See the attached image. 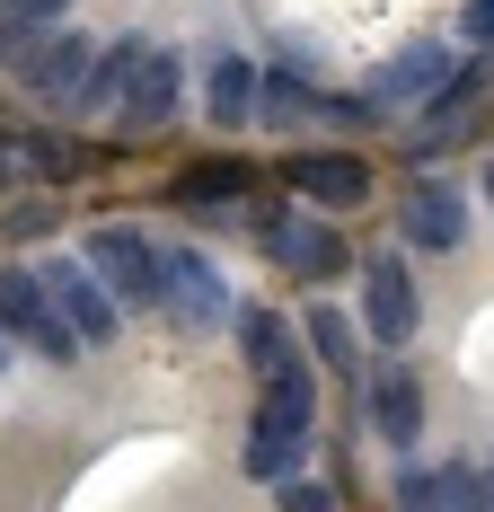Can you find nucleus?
I'll return each mask as SVG.
<instances>
[{"label":"nucleus","instance_id":"f3484780","mask_svg":"<svg viewBox=\"0 0 494 512\" xmlns=\"http://www.w3.org/2000/svg\"><path fill=\"white\" fill-rule=\"evenodd\" d=\"M300 442H309V433H274V424H256V433H247V477H265V486L292 477V468H300Z\"/></svg>","mask_w":494,"mask_h":512},{"label":"nucleus","instance_id":"20e7f679","mask_svg":"<svg viewBox=\"0 0 494 512\" xmlns=\"http://www.w3.org/2000/svg\"><path fill=\"white\" fill-rule=\"evenodd\" d=\"M45 292H53V309L71 318V336H80V345H106V336H115V292L98 283V265H89V256H80V265H53Z\"/></svg>","mask_w":494,"mask_h":512},{"label":"nucleus","instance_id":"dca6fc26","mask_svg":"<svg viewBox=\"0 0 494 512\" xmlns=\"http://www.w3.org/2000/svg\"><path fill=\"white\" fill-rule=\"evenodd\" d=\"M247 80H256V71H247L239 53H221V62H212V80H203V106H212V124H247Z\"/></svg>","mask_w":494,"mask_h":512},{"label":"nucleus","instance_id":"39448f33","mask_svg":"<svg viewBox=\"0 0 494 512\" xmlns=\"http://www.w3.org/2000/svg\"><path fill=\"white\" fill-rule=\"evenodd\" d=\"M362 318H371L380 345H406V336H415V283H406L397 256H371V265H362Z\"/></svg>","mask_w":494,"mask_h":512},{"label":"nucleus","instance_id":"0eeeda50","mask_svg":"<svg viewBox=\"0 0 494 512\" xmlns=\"http://www.w3.org/2000/svg\"><path fill=\"white\" fill-rule=\"evenodd\" d=\"M450 89V53L442 45H406V53H389L380 71H371V106H406V98H442Z\"/></svg>","mask_w":494,"mask_h":512},{"label":"nucleus","instance_id":"f03ea898","mask_svg":"<svg viewBox=\"0 0 494 512\" xmlns=\"http://www.w3.org/2000/svg\"><path fill=\"white\" fill-rule=\"evenodd\" d=\"M89 265L115 292V309H168V248H150L142 230H98L89 239Z\"/></svg>","mask_w":494,"mask_h":512},{"label":"nucleus","instance_id":"412c9836","mask_svg":"<svg viewBox=\"0 0 494 512\" xmlns=\"http://www.w3.org/2000/svg\"><path fill=\"white\" fill-rule=\"evenodd\" d=\"M71 0H0V18H27V27H53Z\"/></svg>","mask_w":494,"mask_h":512},{"label":"nucleus","instance_id":"393cba45","mask_svg":"<svg viewBox=\"0 0 494 512\" xmlns=\"http://www.w3.org/2000/svg\"><path fill=\"white\" fill-rule=\"evenodd\" d=\"M486 195H494V168H486Z\"/></svg>","mask_w":494,"mask_h":512},{"label":"nucleus","instance_id":"6ab92c4d","mask_svg":"<svg viewBox=\"0 0 494 512\" xmlns=\"http://www.w3.org/2000/svg\"><path fill=\"white\" fill-rule=\"evenodd\" d=\"M309 345L353 380V327H345V309H309Z\"/></svg>","mask_w":494,"mask_h":512},{"label":"nucleus","instance_id":"2eb2a0df","mask_svg":"<svg viewBox=\"0 0 494 512\" xmlns=\"http://www.w3.org/2000/svg\"><path fill=\"white\" fill-rule=\"evenodd\" d=\"M239 345H247V371H256V380H274L283 362H300V354H292V336H283V318H274V309H247V318H239Z\"/></svg>","mask_w":494,"mask_h":512},{"label":"nucleus","instance_id":"1a4fd4ad","mask_svg":"<svg viewBox=\"0 0 494 512\" xmlns=\"http://www.w3.org/2000/svg\"><path fill=\"white\" fill-rule=\"evenodd\" d=\"M477 106H486V89H477V80H450L442 98L424 106V124H415V142H406V159H442V151H459V133L477 124Z\"/></svg>","mask_w":494,"mask_h":512},{"label":"nucleus","instance_id":"b1692460","mask_svg":"<svg viewBox=\"0 0 494 512\" xmlns=\"http://www.w3.org/2000/svg\"><path fill=\"white\" fill-rule=\"evenodd\" d=\"M9 345H18V336H9V327H0V371H9Z\"/></svg>","mask_w":494,"mask_h":512},{"label":"nucleus","instance_id":"a211bd4d","mask_svg":"<svg viewBox=\"0 0 494 512\" xmlns=\"http://www.w3.org/2000/svg\"><path fill=\"white\" fill-rule=\"evenodd\" d=\"M230 195H247L239 159H212V168H186V177H177V204H230Z\"/></svg>","mask_w":494,"mask_h":512},{"label":"nucleus","instance_id":"4be33fe9","mask_svg":"<svg viewBox=\"0 0 494 512\" xmlns=\"http://www.w3.org/2000/svg\"><path fill=\"white\" fill-rule=\"evenodd\" d=\"M283 512H336V504H327V486H309V477H292V486H283Z\"/></svg>","mask_w":494,"mask_h":512},{"label":"nucleus","instance_id":"7ed1b4c3","mask_svg":"<svg viewBox=\"0 0 494 512\" xmlns=\"http://www.w3.org/2000/svg\"><path fill=\"white\" fill-rule=\"evenodd\" d=\"M0 327H9L18 345H36L45 362H71V354H89V345L71 336V318L53 309L45 274H27V265H0Z\"/></svg>","mask_w":494,"mask_h":512},{"label":"nucleus","instance_id":"6e6552de","mask_svg":"<svg viewBox=\"0 0 494 512\" xmlns=\"http://www.w3.org/2000/svg\"><path fill=\"white\" fill-rule=\"evenodd\" d=\"M283 177H292L300 195H318V204H336V212H353L362 195H371V168H362L353 151H300L292 168H283Z\"/></svg>","mask_w":494,"mask_h":512},{"label":"nucleus","instance_id":"aec40b11","mask_svg":"<svg viewBox=\"0 0 494 512\" xmlns=\"http://www.w3.org/2000/svg\"><path fill=\"white\" fill-rule=\"evenodd\" d=\"M397 512H450L442 468H397Z\"/></svg>","mask_w":494,"mask_h":512},{"label":"nucleus","instance_id":"f257e3e1","mask_svg":"<svg viewBox=\"0 0 494 512\" xmlns=\"http://www.w3.org/2000/svg\"><path fill=\"white\" fill-rule=\"evenodd\" d=\"M0 71H9L18 89L53 98V106H80V80L98 71V53L80 45V36H62V27H27V18H0Z\"/></svg>","mask_w":494,"mask_h":512},{"label":"nucleus","instance_id":"f8f14e48","mask_svg":"<svg viewBox=\"0 0 494 512\" xmlns=\"http://www.w3.org/2000/svg\"><path fill=\"white\" fill-rule=\"evenodd\" d=\"M168 106H177V62L168 53H142L133 80H124V124H159Z\"/></svg>","mask_w":494,"mask_h":512},{"label":"nucleus","instance_id":"5701e85b","mask_svg":"<svg viewBox=\"0 0 494 512\" xmlns=\"http://www.w3.org/2000/svg\"><path fill=\"white\" fill-rule=\"evenodd\" d=\"M468 36H486V45H494V0H468Z\"/></svg>","mask_w":494,"mask_h":512},{"label":"nucleus","instance_id":"a878e982","mask_svg":"<svg viewBox=\"0 0 494 512\" xmlns=\"http://www.w3.org/2000/svg\"><path fill=\"white\" fill-rule=\"evenodd\" d=\"M486 512H494V486H486Z\"/></svg>","mask_w":494,"mask_h":512},{"label":"nucleus","instance_id":"9d476101","mask_svg":"<svg viewBox=\"0 0 494 512\" xmlns=\"http://www.w3.org/2000/svg\"><path fill=\"white\" fill-rule=\"evenodd\" d=\"M265 248L283 256L300 283H327V274H345V239H336V230H309V221H274V230H265Z\"/></svg>","mask_w":494,"mask_h":512},{"label":"nucleus","instance_id":"9b49d317","mask_svg":"<svg viewBox=\"0 0 494 512\" xmlns=\"http://www.w3.org/2000/svg\"><path fill=\"white\" fill-rule=\"evenodd\" d=\"M371 424H380V442H397V451H406V442H415V424H424V389H415V371H380V380H371Z\"/></svg>","mask_w":494,"mask_h":512},{"label":"nucleus","instance_id":"4468645a","mask_svg":"<svg viewBox=\"0 0 494 512\" xmlns=\"http://www.w3.org/2000/svg\"><path fill=\"white\" fill-rule=\"evenodd\" d=\"M459 230H468V221H459V195H450V186H424V195H415V204H406V239H415V248H459Z\"/></svg>","mask_w":494,"mask_h":512},{"label":"nucleus","instance_id":"423d86ee","mask_svg":"<svg viewBox=\"0 0 494 512\" xmlns=\"http://www.w3.org/2000/svg\"><path fill=\"white\" fill-rule=\"evenodd\" d=\"M168 309L186 318V327H212V318H230V283H221V265L195 248H168Z\"/></svg>","mask_w":494,"mask_h":512},{"label":"nucleus","instance_id":"ddd939ff","mask_svg":"<svg viewBox=\"0 0 494 512\" xmlns=\"http://www.w3.org/2000/svg\"><path fill=\"white\" fill-rule=\"evenodd\" d=\"M309 407H318L309 362H283V371L265 380V407H256V424H274V433H309Z\"/></svg>","mask_w":494,"mask_h":512}]
</instances>
